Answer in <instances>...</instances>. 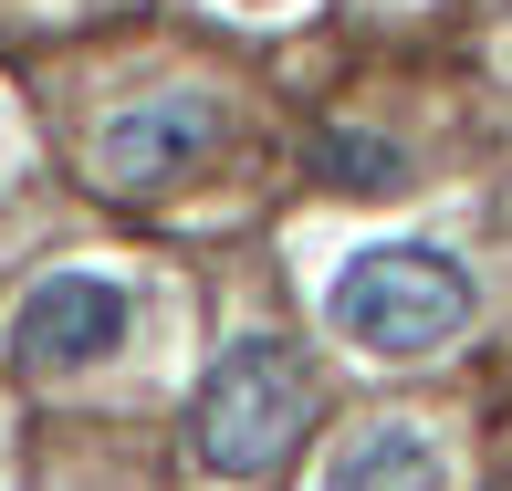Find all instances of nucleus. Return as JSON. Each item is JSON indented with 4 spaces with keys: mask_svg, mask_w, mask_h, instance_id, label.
I'll list each match as a JSON object with an SVG mask.
<instances>
[{
    "mask_svg": "<svg viewBox=\"0 0 512 491\" xmlns=\"http://www.w3.org/2000/svg\"><path fill=\"white\" fill-rule=\"evenodd\" d=\"M471 314H481V293H471V272L439 241H366V251H345L335 283H324L335 345H356V356H377V366L439 356L450 335H471Z\"/></svg>",
    "mask_w": 512,
    "mask_h": 491,
    "instance_id": "nucleus-1",
    "label": "nucleus"
},
{
    "mask_svg": "<svg viewBox=\"0 0 512 491\" xmlns=\"http://www.w3.org/2000/svg\"><path fill=\"white\" fill-rule=\"evenodd\" d=\"M304 429H314V366L293 356V345H272V335L230 345V356L209 366L199 408H189V450H199V471H220V481L283 471V460L304 450Z\"/></svg>",
    "mask_w": 512,
    "mask_h": 491,
    "instance_id": "nucleus-2",
    "label": "nucleus"
},
{
    "mask_svg": "<svg viewBox=\"0 0 512 491\" xmlns=\"http://www.w3.org/2000/svg\"><path fill=\"white\" fill-rule=\"evenodd\" d=\"M126 335H136V303H126L115 272H42V283L11 303V324H0V366L32 377V387L95 377Z\"/></svg>",
    "mask_w": 512,
    "mask_h": 491,
    "instance_id": "nucleus-3",
    "label": "nucleus"
},
{
    "mask_svg": "<svg viewBox=\"0 0 512 491\" xmlns=\"http://www.w3.org/2000/svg\"><path fill=\"white\" fill-rule=\"evenodd\" d=\"M220 157V105L209 95H136L95 126V178L105 189H168Z\"/></svg>",
    "mask_w": 512,
    "mask_h": 491,
    "instance_id": "nucleus-4",
    "label": "nucleus"
},
{
    "mask_svg": "<svg viewBox=\"0 0 512 491\" xmlns=\"http://www.w3.org/2000/svg\"><path fill=\"white\" fill-rule=\"evenodd\" d=\"M314 491H450V450H439L418 418H366Z\"/></svg>",
    "mask_w": 512,
    "mask_h": 491,
    "instance_id": "nucleus-5",
    "label": "nucleus"
},
{
    "mask_svg": "<svg viewBox=\"0 0 512 491\" xmlns=\"http://www.w3.org/2000/svg\"><path fill=\"white\" fill-rule=\"evenodd\" d=\"M314 168L335 178V189H398L408 157H398V147H377V136H356V126H324V136H314Z\"/></svg>",
    "mask_w": 512,
    "mask_h": 491,
    "instance_id": "nucleus-6",
    "label": "nucleus"
},
{
    "mask_svg": "<svg viewBox=\"0 0 512 491\" xmlns=\"http://www.w3.org/2000/svg\"><path fill=\"white\" fill-rule=\"evenodd\" d=\"M241 11H283V0H241Z\"/></svg>",
    "mask_w": 512,
    "mask_h": 491,
    "instance_id": "nucleus-7",
    "label": "nucleus"
}]
</instances>
